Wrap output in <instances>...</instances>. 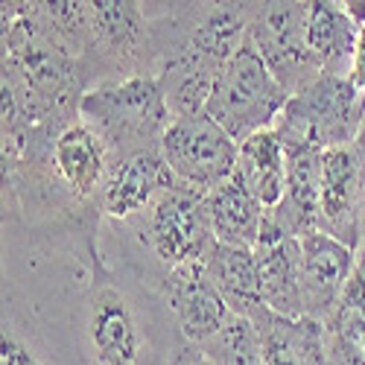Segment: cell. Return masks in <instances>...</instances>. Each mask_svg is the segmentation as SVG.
I'll list each match as a JSON object with an SVG mask.
<instances>
[{
  "mask_svg": "<svg viewBox=\"0 0 365 365\" xmlns=\"http://www.w3.org/2000/svg\"><path fill=\"white\" fill-rule=\"evenodd\" d=\"M205 266L210 281L217 284L220 295L231 307V313L255 319L266 304H263V289H260V269H257V255L249 246H237V242H222L214 240L205 252Z\"/></svg>",
  "mask_w": 365,
  "mask_h": 365,
  "instance_id": "obj_18",
  "label": "cell"
},
{
  "mask_svg": "<svg viewBox=\"0 0 365 365\" xmlns=\"http://www.w3.org/2000/svg\"><path fill=\"white\" fill-rule=\"evenodd\" d=\"M88 339L97 365H140L143 336L129 298L111 281L94 287L88 316Z\"/></svg>",
  "mask_w": 365,
  "mask_h": 365,
  "instance_id": "obj_12",
  "label": "cell"
},
{
  "mask_svg": "<svg viewBox=\"0 0 365 365\" xmlns=\"http://www.w3.org/2000/svg\"><path fill=\"white\" fill-rule=\"evenodd\" d=\"M266 365H330L327 327L319 319H287L263 307L255 319Z\"/></svg>",
  "mask_w": 365,
  "mask_h": 365,
  "instance_id": "obj_16",
  "label": "cell"
},
{
  "mask_svg": "<svg viewBox=\"0 0 365 365\" xmlns=\"http://www.w3.org/2000/svg\"><path fill=\"white\" fill-rule=\"evenodd\" d=\"M359 266H362V272H365V257H362V260H359Z\"/></svg>",
  "mask_w": 365,
  "mask_h": 365,
  "instance_id": "obj_28",
  "label": "cell"
},
{
  "mask_svg": "<svg viewBox=\"0 0 365 365\" xmlns=\"http://www.w3.org/2000/svg\"><path fill=\"white\" fill-rule=\"evenodd\" d=\"M365 120V94L348 73L319 71L307 79L278 117V135L284 140H310L322 149L354 143Z\"/></svg>",
  "mask_w": 365,
  "mask_h": 365,
  "instance_id": "obj_3",
  "label": "cell"
},
{
  "mask_svg": "<svg viewBox=\"0 0 365 365\" xmlns=\"http://www.w3.org/2000/svg\"><path fill=\"white\" fill-rule=\"evenodd\" d=\"M175 173L164 161L161 149H140L117 158L103 181V210L111 220H132L155 205V199L175 185Z\"/></svg>",
  "mask_w": 365,
  "mask_h": 365,
  "instance_id": "obj_10",
  "label": "cell"
},
{
  "mask_svg": "<svg viewBox=\"0 0 365 365\" xmlns=\"http://www.w3.org/2000/svg\"><path fill=\"white\" fill-rule=\"evenodd\" d=\"M249 29L252 18L246 12V0H214L187 33L181 50L196 58L202 68L220 76L222 65L249 38Z\"/></svg>",
  "mask_w": 365,
  "mask_h": 365,
  "instance_id": "obj_17",
  "label": "cell"
},
{
  "mask_svg": "<svg viewBox=\"0 0 365 365\" xmlns=\"http://www.w3.org/2000/svg\"><path fill=\"white\" fill-rule=\"evenodd\" d=\"M167 304L175 313V322L193 345L214 339L231 319V307L210 281L205 260H187L170 269L167 275Z\"/></svg>",
  "mask_w": 365,
  "mask_h": 365,
  "instance_id": "obj_9",
  "label": "cell"
},
{
  "mask_svg": "<svg viewBox=\"0 0 365 365\" xmlns=\"http://www.w3.org/2000/svg\"><path fill=\"white\" fill-rule=\"evenodd\" d=\"M289 97V88L275 76L255 41L246 38L222 65L205 103V114L214 117L231 138L246 140L255 132L275 126Z\"/></svg>",
  "mask_w": 365,
  "mask_h": 365,
  "instance_id": "obj_2",
  "label": "cell"
},
{
  "mask_svg": "<svg viewBox=\"0 0 365 365\" xmlns=\"http://www.w3.org/2000/svg\"><path fill=\"white\" fill-rule=\"evenodd\" d=\"M356 152H359V158L365 161V120H362V126H359V132H356V138H354V143H351Z\"/></svg>",
  "mask_w": 365,
  "mask_h": 365,
  "instance_id": "obj_27",
  "label": "cell"
},
{
  "mask_svg": "<svg viewBox=\"0 0 365 365\" xmlns=\"http://www.w3.org/2000/svg\"><path fill=\"white\" fill-rule=\"evenodd\" d=\"M365 214V161L348 146L324 149L322 161V190H319V231L359 246V222Z\"/></svg>",
  "mask_w": 365,
  "mask_h": 365,
  "instance_id": "obj_7",
  "label": "cell"
},
{
  "mask_svg": "<svg viewBox=\"0 0 365 365\" xmlns=\"http://www.w3.org/2000/svg\"><path fill=\"white\" fill-rule=\"evenodd\" d=\"M205 214L214 231V240L237 242V246L255 249V242L266 222V207L255 199V193L242 185V178L234 173L222 185L205 193Z\"/></svg>",
  "mask_w": 365,
  "mask_h": 365,
  "instance_id": "obj_19",
  "label": "cell"
},
{
  "mask_svg": "<svg viewBox=\"0 0 365 365\" xmlns=\"http://www.w3.org/2000/svg\"><path fill=\"white\" fill-rule=\"evenodd\" d=\"M217 365H266L263 362V345L260 333L252 319L231 313L225 327L217 333L214 339L199 345Z\"/></svg>",
  "mask_w": 365,
  "mask_h": 365,
  "instance_id": "obj_21",
  "label": "cell"
},
{
  "mask_svg": "<svg viewBox=\"0 0 365 365\" xmlns=\"http://www.w3.org/2000/svg\"><path fill=\"white\" fill-rule=\"evenodd\" d=\"M284 149H287V193L278 207L266 210V217L278 231L289 237H304L319 228L324 149L310 140H284Z\"/></svg>",
  "mask_w": 365,
  "mask_h": 365,
  "instance_id": "obj_11",
  "label": "cell"
},
{
  "mask_svg": "<svg viewBox=\"0 0 365 365\" xmlns=\"http://www.w3.org/2000/svg\"><path fill=\"white\" fill-rule=\"evenodd\" d=\"M158 149L181 185L207 193L234 175L240 140L231 138L210 114L199 111L175 117Z\"/></svg>",
  "mask_w": 365,
  "mask_h": 365,
  "instance_id": "obj_4",
  "label": "cell"
},
{
  "mask_svg": "<svg viewBox=\"0 0 365 365\" xmlns=\"http://www.w3.org/2000/svg\"><path fill=\"white\" fill-rule=\"evenodd\" d=\"M249 38L289 94L319 73L307 50V0H257Z\"/></svg>",
  "mask_w": 365,
  "mask_h": 365,
  "instance_id": "obj_5",
  "label": "cell"
},
{
  "mask_svg": "<svg viewBox=\"0 0 365 365\" xmlns=\"http://www.w3.org/2000/svg\"><path fill=\"white\" fill-rule=\"evenodd\" d=\"M79 120L100 132L108 152L126 158L132 152L155 149L161 143L173 123V111L158 73H132L120 82L85 91L79 100Z\"/></svg>",
  "mask_w": 365,
  "mask_h": 365,
  "instance_id": "obj_1",
  "label": "cell"
},
{
  "mask_svg": "<svg viewBox=\"0 0 365 365\" xmlns=\"http://www.w3.org/2000/svg\"><path fill=\"white\" fill-rule=\"evenodd\" d=\"M255 199L272 210L278 207L287 193V149L278 129H263L240 140V155L234 170Z\"/></svg>",
  "mask_w": 365,
  "mask_h": 365,
  "instance_id": "obj_20",
  "label": "cell"
},
{
  "mask_svg": "<svg viewBox=\"0 0 365 365\" xmlns=\"http://www.w3.org/2000/svg\"><path fill=\"white\" fill-rule=\"evenodd\" d=\"M324 324L365 354V272L359 263L354 269V275L348 278L333 313L324 319Z\"/></svg>",
  "mask_w": 365,
  "mask_h": 365,
  "instance_id": "obj_22",
  "label": "cell"
},
{
  "mask_svg": "<svg viewBox=\"0 0 365 365\" xmlns=\"http://www.w3.org/2000/svg\"><path fill=\"white\" fill-rule=\"evenodd\" d=\"M0 365H41L36 354H29L24 342H18L12 333L4 327V339H0Z\"/></svg>",
  "mask_w": 365,
  "mask_h": 365,
  "instance_id": "obj_23",
  "label": "cell"
},
{
  "mask_svg": "<svg viewBox=\"0 0 365 365\" xmlns=\"http://www.w3.org/2000/svg\"><path fill=\"white\" fill-rule=\"evenodd\" d=\"M298 246H301L298 278H301L304 313L310 319L324 322L336 307L348 278L356 269V249L319 228L298 237Z\"/></svg>",
  "mask_w": 365,
  "mask_h": 365,
  "instance_id": "obj_8",
  "label": "cell"
},
{
  "mask_svg": "<svg viewBox=\"0 0 365 365\" xmlns=\"http://www.w3.org/2000/svg\"><path fill=\"white\" fill-rule=\"evenodd\" d=\"M88 47L114 62H135L149 41L140 0H85Z\"/></svg>",
  "mask_w": 365,
  "mask_h": 365,
  "instance_id": "obj_14",
  "label": "cell"
},
{
  "mask_svg": "<svg viewBox=\"0 0 365 365\" xmlns=\"http://www.w3.org/2000/svg\"><path fill=\"white\" fill-rule=\"evenodd\" d=\"M342 6L351 12V18H354L359 26H365V0H342Z\"/></svg>",
  "mask_w": 365,
  "mask_h": 365,
  "instance_id": "obj_26",
  "label": "cell"
},
{
  "mask_svg": "<svg viewBox=\"0 0 365 365\" xmlns=\"http://www.w3.org/2000/svg\"><path fill=\"white\" fill-rule=\"evenodd\" d=\"M108 155L111 152L106 140L85 120L68 123L50 146V164L58 181L76 199H88L97 187H103L106 173H108Z\"/></svg>",
  "mask_w": 365,
  "mask_h": 365,
  "instance_id": "obj_15",
  "label": "cell"
},
{
  "mask_svg": "<svg viewBox=\"0 0 365 365\" xmlns=\"http://www.w3.org/2000/svg\"><path fill=\"white\" fill-rule=\"evenodd\" d=\"M257 269H260V289L263 304L287 319H304V301H301V278H298V263H301V246L298 237H289L278 231L275 225L263 222V231L255 242Z\"/></svg>",
  "mask_w": 365,
  "mask_h": 365,
  "instance_id": "obj_13",
  "label": "cell"
},
{
  "mask_svg": "<svg viewBox=\"0 0 365 365\" xmlns=\"http://www.w3.org/2000/svg\"><path fill=\"white\" fill-rule=\"evenodd\" d=\"M348 79L365 94V26H359V36H356V47L351 56V68H348Z\"/></svg>",
  "mask_w": 365,
  "mask_h": 365,
  "instance_id": "obj_24",
  "label": "cell"
},
{
  "mask_svg": "<svg viewBox=\"0 0 365 365\" xmlns=\"http://www.w3.org/2000/svg\"><path fill=\"white\" fill-rule=\"evenodd\" d=\"M175 365H217L214 359H210L199 345H187V348H181V354L175 356Z\"/></svg>",
  "mask_w": 365,
  "mask_h": 365,
  "instance_id": "obj_25",
  "label": "cell"
},
{
  "mask_svg": "<svg viewBox=\"0 0 365 365\" xmlns=\"http://www.w3.org/2000/svg\"><path fill=\"white\" fill-rule=\"evenodd\" d=\"M202 199H205L202 190L175 181L149 207L146 240L155 257L170 269L178 263L205 257L207 246L214 242V231H210Z\"/></svg>",
  "mask_w": 365,
  "mask_h": 365,
  "instance_id": "obj_6",
  "label": "cell"
}]
</instances>
